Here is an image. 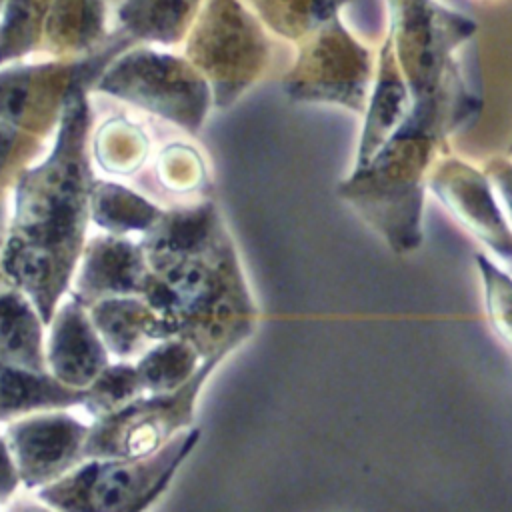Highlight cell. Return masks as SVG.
Segmentation results:
<instances>
[{"label": "cell", "mask_w": 512, "mask_h": 512, "mask_svg": "<svg viewBox=\"0 0 512 512\" xmlns=\"http://www.w3.org/2000/svg\"><path fill=\"white\" fill-rule=\"evenodd\" d=\"M110 28L106 0H52L40 56L80 60L102 50Z\"/></svg>", "instance_id": "obj_16"}, {"label": "cell", "mask_w": 512, "mask_h": 512, "mask_svg": "<svg viewBox=\"0 0 512 512\" xmlns=\"http://www.w3.org/2000/svg\"><path fill=\"white\" fill-rule=\"evenodd\" d=\"M388 38L408 82L412 102L446 98L466 90L456 52L476 32V22L438 0H386Z\"/></svg>", "instance_id": "obj_7"}, {"label": "cell", "mask_w": 512, "mask_h": 512, "mask_svg": "<svg viewBox=\"0 0 512 512\" xmlns=\"http://www.w3.org/2000/svg\"><path fill=\"white\" fill-rule=\"evenodd\" d=\"M4 2H6V0H0V8H2V4H4Z\"/></svg>", "instance_id": "obj_34"}, {"label": "cell", "mask_w": 512, "mask_h": 512, "mask_svg": "<svg viewBox=\"0 0 512 512\" xmlns=\"http://www.w3.org/2000/svg\"><path fill=\"white\" fill-rule=\"evenodd\" d=\"M376 64L338 18L296 44V58L282 76V90L298 104H330L364 114Z\"/></svg>", "instance_id": "obj_8"}, {"label": "cell", "mask_w": 512, "mask_h": 512, "mask_svg": "<svg viewBox=\"0 0 512 512\" xmlns=\"http://www.w3.org/2000/svg\"><path fill=\"white\" fill-rule=\"evenodd\" d=\"M440 202L502 260L512 264V226L502 216L486 172L442 156L428 178Z\"/></svg>", "instance_id": "obj_12"}, {"label": "cell", "mask_w": 512, "mask_h": 512, "mask_svg": "<svg viewBox=\"0 0 512 512\" xmlns=\"http://www.w3.org/2000/svg\"><path fill=\"white\" fill-rule=\"evenodd\" d=\"M350 0H248V6L272 34L298 44L340 16Z\"/></svg>", "instance_id": "obj_22"}, {"label": "cell", "mask_w": 512, "mask_h": 512, "mask_svg": "<svg viewBox=\"0 0 512 512\" xmlns=\"http://www.w3.org/2000/svg\"><path fill=\"white\" fill-rule=\"evenodd\" d=\"M200 364L202 358L190 342L182 338H168L152 346L136 362V370L144 390L148 394H158L180 388L194 376Z\"/></svg>", "instance_id": "obj_25"}, {"label": "cell", "mask_w": 512, "mask_h": 512, "mask_svg": "<svg viewBox=\"0 0 512 512\" xmlns=\"http://www.w3.org/2000/svg\"><path fill=\"white\" fill-rule=\"evenodd\" d=\"M6 512H56V510L50 508L48 504H38V502H32V500L18 498V500L10 502Z\"/></svg>", "instance_id": "obj_32"}, {"label": "cell", "mask_w": 512, "mask_h": 512, "mask_svg": "<svg viewBox=\"0 0 512 512\" xmlns=\"http://www.w3.org/2000/svg\"><path fill=\"white\" fill-rule=\"evenodd\" d=\"M8 220H10V210H8V202H6V190H0V248L6 240Z\"/></svg>", "instance_id": "obj_33"}, {"label": "cell", "mask_w": 512, "mask_h": 512, "mask_svg": "<svg viewBox=\"0 0 512 512\" xmlns=\"http://www.w3.org/2000/svg\"><path fill=\"white\" fill-rule=\"evenodd\" d=\"M510 154H512V146H510Z\"/></svg>", "instance_id": "obj_35"}, {"label": "cell", "mask_w": 512, "mask_h": 512, "mask_svg": "<svg viewBox=\"0 0 512 512\" xmlns=\"http://www.w3.org/2000/svg\"><path fill=\"white\" fill-rule=\"evenodd\" d=\"M90 90L154 114L188 134H198L214 108L210 84L184 54L148 44L118 52Z\"/></svg>", "instance_id": "obj_5"}, {"label": "cell", "mask_w": 512, "mask_h": 512, "mask_svg": "<svg viewBox=\"0 0 512 512\" xmlns=\"http://www.w3.org/2000/svg\"><path fill=\"white\" fill-rule=\"evenodd\" d=\"M156 170L162 184L172 190H194L204 180L200 154L182 142H172L158 154Z\"/></svg>", "instance_id": "obj_29"}, {"label": "cell", "mask_w": 512, "mask_h": 512, "mask_svg": "<svg viewBox=\"0 0 512 512\" xmlns=\"http://www.w3.org/2000/svg\"><path fill=\"white\" fill-rule=\"evenodd\" d=\"M90 154L108 174H134L150 154L148 134L124 116H112L90 136Z\"/></svg>", "instance_id": "obj_23"}, {"label": "cell", "mask_w": 512, "mask_h": 512, "mask_svg": "<svg viewBox=\"0 0 512 512\" xmlns=\"http://www.w3.org/2000/svg\"><path fill=\"white\" fill-rule=\"evenodd\" d=\"M20 484L22 482H20L12 452L8 448V442L6 438L0 436V504H6L14 496Z\"/></svg>", "instance_id": "obj_31"}, {"label": "cell", "mask_w": 512, "mask_h": 512, "mask_svg": "<svg viewBox=\"0 0 512 512\" xmlns=\"http://www.w3.org/2000/svg\"><path fill=\"white\" fill-rule=\"evenodd\" d=\"M44 326L34 302L6 276L0 262V362L48 372Z\"/></svg>", "instance_id": "obj_18"}, {"label": "cell", "mask_w": 512, "mask_h": 512, "mask_svg": "<svg viewBox=\"0 0 512 512\" xmlns=\"http://www.w3.org/2000/svg\"><path fill=\"white\" fill-rule=\"evenodd\" d=\"M90 424L66 410H46L10 422L4 438L12 452L20 482L42 488L84 460Z\"/></svg>", "instance_id": "obj_11"}, {"label": "cell", "mask_w": 512, "mask_h": 512, "mask_svg": "<svg viewBox=\"0 0 512 512\" xmlns=\"http://www.w3.org/2000/svg\"><path fill=\"white\" fill-rule=\"evenodd\" d=\"M44 142L0 120V190L12 188L16 176L42 154Z\"/></svg>", "instance_id": "obj_28"}, {"label": "cell", "mask_w": 512, "mask_h": 512, "mask_svg": "<svg viewBox=\"0 0 512 512\" xmlns=\"http://www.w3.org/2000/svg\"><path fill=\"white\" fill-rule=\"evenodd\" d=\"M106 350L116 358H132L146 342L168 340L162 318L142 296H110L88 306Z\"/></svg>", "instance_id": "obj_17"}, {"label": "cell", "mask_w": 512, "mask_h": 512, "mask_svg": "<svg viewBox=\"0 0 512 512\" xmlns=\"http://www.w3.org/2000/svg\"><path fill=\"white\" fill-rule=\"evenodd\" d=\"M118 50H98L80 60L28 58L0 66V120L36 138L54 134L66 98L78 82H94Z\"/></svg>", "instance_id": "obj_10"}, {"label": "cell", "mask_w": 512, "mask_h": 512, "mask_svg": "<svg viewBox=\"0 0 512 512\" xmlns=\"http://www.w3.org/2000/svg\"><path fill=\"white\" fill-rule=\"evenodd\" d=\"M224 358L226 354L204 358L194 376L172 392H146L120 410L96 418L84 444V460L148 456L192 428L198 394Z\"/></svg>", "instance_id": "obj_9"}, {"label": "cell", "mask_w": 512, "mask_h": 512, "mask_svg": "<svg viewBox=\"0 0 512 512\" xmlns=\"http://www.w3.org/2000/svg\"><path fill=\"white\" fill-rule=\"evenodd\" d=\"M488 180L498 190L500 198L504 200L510 220H512V160L506 158H492L486 162L484 168Z\"/></svg>", "instance_id": "obj_30"}, {"label": "cell", "mask_w": 512, "mask_h": 512, "mask_svg": "<svg viewBox=\"0 0 512 512\" xmlns=\"http://www.w3.org/2000/svg\"><path fill=\"white\" fill-rule=\"evenodd\" d=\"M146 276L142 244L102 232L86 240L68 296L86 308L110 296H140Z\"/></svg>", "instance_id": "obj_13"}, {"label": "cell", "mask_w": 512, "mask_h": 512, "mask_svg": "<svg viewBox=\"0 0 512 512\" xmlns=\"http://www.w3.org/2000/svg\"><path fill=\"white\" fill-rule=\"evenodd\" d=\"M204 0H122L116 20L132 42L172 48L184 42Z\"/></svg>", "instance_id": "obj_19"}, {"label": "cell", "mask_w": 512, "mask_h": 512, "mask_svg": "<svg viewBox=\"0 0 512 512\" xmlns=\"http://www.w3.org/2000/svg\"><path fill=\"white\" fill-rule=\"evenodd\" d=\"M46 342L48 372L66 386L84 390L110 364L108 350L90 320L88 308L78 300L60 302Z\"/></svg>", "instance_id": "obj_14"}, {"label": "cell", "mask_w": 512, "mask_h": 512, "mask_svg": "<svg viewBox=\"0 0 512 512\" xmlns=\"http://www.w3.org/2000/svg\"><path fill=\"white\" fill-rule=\"evenodd\" d=\"M92 114L86 82L64 104L50 148L12 184V206L0 262L28 294L48 326L78 270L90 216L94 172L90 164Z\"/></svg>", "instance_id": "obj_1"}, {"label": "cell", "mask_w": 512, "mask_h": 512, "mask_svg": "<svg viewBox=\"0 0 512 512\" xmlns=\"http://www.w3.org/2000/svg\"><path fill=\"white\" fill-rule=\"evenodd\" d=\"M164 210L136 194L134 190L112 182L96 180L90 200V216L96 226L108 234L128 236L132 232H148Z\"/></svg>", "instance_id": "obj_21"}, {"label": "cell", "mask_w": 512, "mask_h": 512, "mask_svg": "<svg viewBox=\"0 0 512 512\" xmlns=\"http://www.w3.org/2000/svg\"><path fill=\"white\" fill-rule=\"evenodd\" d=\"M146 394L136 364L116 362L108 364L88 388H84V410L96 420L120 410L138 396Z\"/></svg>", "instance_id": "obj_26"}, {"label": "cell", "mask_w": 512, "mask_h": 512, "mask_svg": "<svg viewBox=\"0 0 512 512\" xmlns=\"http://www.w3.org/2000/svg\"><path fill=\"white\" fill-rule=\"evenodd\" d=\"M182 46L218 110L234 106L270 64L266 28L244 0H204Z\"/></svg>", "instance_id": "obj_6"}, {"label": "cell", "mask_w": 512, "mask_h": 512, "mask_svg": "<svg viewBox=\"0 0 512 512\" xmlns=\"http://www.w3.org/2000/svg\"><path fill=\"white\" fill-rule=\"evenodd\" d=\"M198 440L200 428H188L148 456L86 458L42 486L38 500L56 512H144L168 488Z\"/></svg>", "instance_id": "obj_4"}, {"label": "cell", "mask_w": 512, "mask_h": 512, "mask_svg": "<svg viewBox=\"0 0 512 512\" xmlns=\"http://www.w3.org/2000/svg\"><path fill=\"white\" fill-rule=\"evenodd\" d=\"M476 266L482 274L488 320L494 332L512 346V278L484 254H476Z\"/></svg>", "instance_id": "obj_27"}, {"label": "cell", "mask_w": 512, "mask_h": 512, "mask_svg": "<svg viewBox=\"0 0 512 512\" xmlns=\"http://www.w3.org/2000/svg\"><path fill=\"white\" fill-rule=\"evenodd\" d=\"M412 110V94L398 66L390 38L386 36L376 58L374 82L364 110L354 166L366 164L404 124Z\"/></svg>", "instance_id": "obj_15"}, {"label": "cell", "mask_w": 512, "mask_h": 512, "mask_svg": "<svg viewBox=\"0 0 512 512\" xmlns=\"http://www.w3.org/2000/svg\"><path fill=\"white\" fill-rule=\"evenodd\" d=\"M482 108L470 90L412 102L396 134L366 162L354 166L336 194L372 226L396 254L422 244L424 192L432 168L442 158L448 138Z\"/></svg>", "instance_id": "obj_2"}, {"label": "cell", "mask_w": 512, "mask_h": 512, "mask_svg": "<svg viewBox=\"0 0 512 512\" xmlns=\"http://www.w3.org/2000/svg\"><path fill=\"white\" fill-rule=\"evenodd\" d=\"M84 390L66 386L50 372L0 362V422L32 412L82 406Z\"/></svg>", "instance_id": "obj_20"}, {"label": "cell", "mask_w": 512, "mask_h": 512, "mask_svg": "<svg viewBox=\"0 0 512 512\" xmlns=\"http://www.w3.org/2000/svg\"><path fill=\"white\" fill-rule=\"evenodd\" d=\"M140 296L170 338L190 342L202 360L228 356L256 326V306L228 228L198 250L148 262Z\"/></svg>", "instance_id": "obj_3"}, {"label": "cell", "mask_w": 512, "mask_h": 512, "mask_svg": "<svg viewBox=\"0 0 512 512\" xmlns=\"http://www.w3.org/2000/svg\"><path fill=\"white\" fill-rule=\"evenodd\" d=\"M52 0H6L0 8V66L40 54Z\"/></svg>", "instance_id": "obj_24"}]
</instances>
